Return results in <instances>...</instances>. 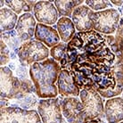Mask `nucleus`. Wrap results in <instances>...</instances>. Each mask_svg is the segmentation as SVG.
Instances as JSON below:
<instances>
[{
    "mask_svg": "<svg viewBox=\"0 0 123 123\" xmlns=\"http://www.w3.org/2000/svg\"><path fill=\"white\" fill-rule=\"evenodd\" d=\"M61 69L73 73L80 89L94 88L103 98L116 97L123 92V53L112 35L94 30L77 32L67 44Z\"/></svg>",
    "mask_w": 123,
    "mask_h": 123,
    "instance_id": "obj_1",
    "label": "nucleus"
},
{
    "mask_svg": "<svg viewBox=\"0 0 123 123\" xmlns=\"http://www.w3.org/2000/svg\"><path fill=\"white\" fill-rule=\"evenodd\" d=\"M18 16L8 7H4L0 10V31L1 33L12 31L16 27Z\"/></svg>",
    "mask_w": 123,
    "mask_h": 123,
    "instance_id": "obj_17",
    "label": "nucleus"
},
{
    "mask_svg": "<svg viewBox=\"0 0 123 123\" xmlns=\"http://www.w3.org/2000/svg\"><path fill=\"white\" fill-rule=\"evenodd\" d=\"M35 38L36 40L43 43L47 47H54L60 43V36L58 31L49 26V25L37 23L35 31Z\"/></svg>",
    "mask_w": 123,
    "mask_h": 123,
    "instance_id": "obj_15",
    "label": "nucleus"
},
{
    "mask_svg": "<svg viewBox=\"0 0 123 123\" xmlns=\"http://www.w3.org/2000/svg\"><path fill=\"white\" fill-rule=\"evenodd\" d=\"M122 95H123V92H122ZM122 98H123V97H122Z\"/></svg>",
    "mask_w": 123,
    "mask_h": 123,
    "instance_id": "obj_31",
    "label": "nucleus"
},
{
    "mask_svg": "<svg viewBox=\"0 0 123 123\" xmlns=\"http://www.w3.org/2000/svg\"><path fill=\"white\" fill-rule=\"evenodd\" d=\"M49 55L48 47L36 39L24 42L17 52L20 62L26 67L48 59Z\"/></svg>",
    "mask_w": 123,
    "mask_h": 123,
    "instance_id": "obj_4",
    "label": "nucleus"
},
{
    "mask_svg": "<svg viewBox=\"0 0 123 123\" xmlns=\"http://www.w3.org/2000/svg\"><path fill=\"white\" fill-rule=\"evenodd\" d=\"M111 5H114V6H123V0H120V1L111 0Z\"/></svg>",
    "mask_w": 123,
    "mask_h": 123,
    "instance_id": "obj_28",
    "label": "nucleus"
},
{
    "mask_svg": "<svg viewBox=\"0 0 123 123\" xmlns=\"http://www.w3.org/2000/svg\"><path fill=\"white\" fill-rule=\"evenodd\" d=\"M114 39H115V43L119 47V49L123 53V18H120Z\"/></svg>",
    "mask_w": 123,
    "mask_h": 123,
    "instance_id": "obj_25",
    "label": "nucleus"
},
{
    "mask_svg": "<svg viewBox=\"0 0 123 123\" xmlns=\"http://www.w3.org/2000/svg\"><path fill=\"white\" fill-rule=\"evenodd\" d=\"M36 27H37V23H36L35 17L31 13L27 12V13H23L19 17L15 31L20 38L24 43L31 40V37L35 35Z\"/></svg>",
    "mask_w": 123,
    "mask_h": 123,
    "instance_id": "obj_13",
    "label": "nucleus"
},
{
    "mask_svg": "<svg viewBox=\"0 0 123 123\" xmlns=\"http://www.w3.org/2000/svg\"><path fill=\"white\" fill-rule=\"evenodd\" d=\"M10 106V102L8 99L1 98V108H6Z\"/></svg>",
    "mask_w": 123,
    "mask_h": 123,
    "instance_id": "obj_27",
    "label": "nucleus"
},
{
    "mask_svg": "<svg viewBox=\"0 0 123 123\" xmlns=\"http://www.w3.org/2000/svg\"><path fill=\"white\" fill-rule=\"evenodd\" d=\"M120 123H123V120H122V121H120Z\"/></svg>",
    "mask_w": 123,
    "mask_h": 123,
    "instance_id": "obj_30",
    "label": "nucleus"
},
{
    "mask_svg": "<svg viewBox=\"0 0 123 123\" xmlns=\"http://www.w3.org/2000/svg\"><path fill=\"white\" fill-rule=\"evenodd\" d=\"M57 88L58 94L62 97H78L80 93V88L76 83L73 73L67 69H62L60 71L57 80Z\"/></svg>",
    "mask_w": 123,
    "mask_h": 123,
    "instance_id": "obj_11",
    "label": "nucleus"
},
{
    "mask_svg": "<svg viewBox=\"0 0 123 123\" xmlns=\"http://www.w3.org/2000/svg\"><path fill=\"white\" fill-rule=\"evenodd\" d=\"M83 123H109L106 120H103V119H95V120H86Z\"/></svg>",
    "mask_w": 123,
    "mask_h": 123,
    "instance_id": "obj_26",
    "label": "nucleus"
},
{
    "mask_svg": "<svg viewBox=\"0 0 123 123\" xmlns=\"http://www.w3.org/2000/svg\"><path fill=\"white\" fill-rule=\"evenodd\" d=\"M61 70L60 64L53 58L31 65L29 73L37 97L41 99L57 97V80Z\"/></svg>",
    "mask_w": 123,
    "mask_h": 123,
    "instance_id": "obj_2",
    "label": "nucleus"
},
{
    "mask_svg": "<svg viewBox=\"0 0 123 123\" xmlns=\"http://www.w3.org/2000/svg\"><path fill=\"white\" fill-rule=\"evenodd\" d=\"M0 123H42V120L36 110L8 106L1 108Z\"/></svg>",
    "mask_w": 123,
    "mask_h": 123,
    "instance_id": "obj_7",
    "label": "nucleus"
},
{
    "mask_svg": "<svg viewBox=\"0 0 123 123\" xmlns=\"http://www.w3.org/2000/svg\"><path fill=\"white\" fill-rule=\"evenodd\" d=\"M120 21V12L110 8L95 12L92 17L93 30L104 35H112L116 32Z\"/></svg>",
    "mask_w": 123,
    "mask_h": 123,
    "instance_id": "obj_6",
    "label": "nucleus"
},
{
    "mask_svg": "<svg viewBox=\"0 0 123 123\" xmlns=\"http://www.w3.org/2000/svg\"><path fill=\"white\" fill-rule=\"evenodd\" d=\"M0 47H1V60H0V65L3 67L6 65L8 62H10L11 56H10V50L9 47L7 46L3 40L1 39L0 41Z\"/></svg>",
    "mask_w": 123,
    "mask_h": 123,
    "instance_id": "obj_24",
    "label": "nucleus"
},
{
    "mask_svg": "<svg viewBox=\"0 0 123 123\" xmlns=\"http://www.w3.org/2000/svg\"><path fill=\"white\" fill-rule=\"evenodd\" d=\"M85 3H86V6H88L94 12L103 11L111 6V1H108V0H86L85 1Z\"/></svg>",
    "mask_w": 123,
    "mask_h": 123,
    "instance_id": "obj_23",
    "label": "nucleus"
},
{
    "mask_svg": "<svg viewBox=\"0 0 123 123\" xmlns=\"http://www.w3.org/2000/svg\"><path fill=\"white\" fill-rule=\"evenodd\" d=\"M95 12L87 6L82 5L74 9L71 21L73 22L76 31L78 32H86L93 30L92 17Z\"/></svg>",
    "mask_w": 123,
    "mask_h": 123,
    "instance_id": "obj_12",
    "label": "nucleus"
},
{
    "mask_svg": "<svg viewBox=\"0 0 123 123\" xmlns=\"http://www.w3.org/2000/svg\"><path fill=\"white\" fill-rule=\"evenodd\" d=\"M105 119L109 123H120L123 120V98H109L105 105Z\"/></svg>",
    "mask_w": 123,
    "mask_h": 123,
    "instance_id": "obj_14",
    "label": "nucleus"
},
{
    "mask_svg": "<svg viewBox=\"0 0 123 123\" xmlns=\"http://www.w3.org/2000/svg\"><path fill=\"white\" fill-rule=\"evenodd\" d=\"M1 73V98L17 100L31 94H36L32 80H20L13 75L12 71L7 66L0 69Z\"/></svg>",
    "mask_w": 123,
    "mask_h": 123,
    "instance_id": "obj_3",
    "label": "nucleus"
},
{
    "mask_svg": "<svg viewBox=\"0 0 123 123\" xmlns=\"http://www.w3.org/2000/svg\"><path fill=\"white\" fill-rule=\"evenodd\" d=\"M121 12H122V14H123V7H122V9H121Z\"/></svg>",
    "mask_w": 123,
    "mask_h": 123,
    "instance_id": "obj_29",
    "label": "nucleus"
},
{
    "mask_svg": "<svg viewBox=\"0 0 123 123\" xmlns=\"http://www.w3.org/2000/svg\"><path fill=\"white\" fill-rule=\"evenodd\" d=\"M34 17L39 23L53 25L58 22V11L52 1H37L33 8Z\"/></svg>",
    "mask_w": 123,
    "mask_h": 123,
    "instance_id": "obj_10",
    "label": "nucleus"
},
{
    "mask_svg": "<svg viewBox=\"0 0 123 123\" xmlns=\"http://www.w3.org/2000/svg\"><path fill=\"white\" fill-rule=\"evenodd\" d=\"M56 29L62 42L64 43H69L76 34L73 22L68 17H62L59 19L56 23Z\"/></svg>",
    "mask_w": 123,
    "mask_h": 123,
    "instance_id": "obj_16",
    "label": "nucleus"
},
{
    "mask_svg": "<svg viewBox=\"0 0 123 123\" xmlns=\"http://www.w3.org/2000/svg\"><path fill=\"white\" fill-rule=\"evenodd\" d=\"M55 6L58 11L59 14H61L62 17H71L74 9L80 6H82L85 1L83 0H78V1H61V0H55Z\"/></svg>",
    "mask_w": 123,
    "mask_h": 123,
    "instance_id": "obj_18",
    "label": "nucleus"
},
{
    "mask_svg": "<svg viewBox=\"0 0 123 123\" xmlns=\"http://www.w3.org/2000/svg\"><path fill=\"white\" fill-rule=\"evenodd\" d=\"M36 94H31V95L25 96L23 98L17 99L16 103L11 104L10 106H13V107H20L25 110H31L33 109L37 106V99L36 96Z\"/></svg>",
    "mask_w": 123,
    "mask_h": 123,
    "instance_id": "obj_21",
    "label": "nucleus"
},
{
    "mask_svg": "<svg viewBox=\"0 0 123 123\" xmlns=\"http://www.w3.org/2000/svg\"><path fill=\"white\" fill-rule=\"evenodd\" d=\"M62 112L68 123H83L85 112L80 99L75 96L59 97Z\"/></svg>",
    "mask_w": 123,
    "mask_h": 123,
    "instance_id": "obj_9",
    "label": "nucleus"
},
{
    "mask_svg": "<svg viewBox=\"0 0 123 123\" xmlns=\"http://www.w3.org/2000/svg\"><path fill=\"white\" fill-rule=\"evenodd\" d=\"M37 1H12V0H6V6L9 7L12 12H14L16 14H21L23 12L25 13L33 11L34 6Z\"/></svg>",
    "mask_w": 123,
    "mask_h": 123,
    "instance_id": "obj_19",
    "label": "nucleus"
},
{
    "mask_svg": "<svg viewBox=\"0 0 123 123\" xmlns=\"http://www.w3.org/2000/svg\"><path fill=\"white\" fill-rule=\"evenodd\" d=\"M80 101L82 103L86 120L103 119L105 116L104 99L96 90L91 87L80 89Z\"/></svg>",
    "mask_w": 123,
    "mask_h": 123,
    "instance_id": "obj_5",
    "label": "nucleus"
},
{
    "mask_svg": "<svg viewBox=\"0 0 123 123\" xmlns=\"http://www.w3.org/2000/svg\"><path fill=\"white\" fill-rule=\"evenodd\" d=\"M1 39L7 45V46L10 49L14 51V53L18 52L19 48L23 44L22 39L18 36L16 31H13V30L1 33Z\"/></svg>",
    "mask_w": 123,
    "mask_h": 123,
    "instance_id": "obj_20",
    "label": "nucleus"
},
{
    "mask_svg": "<svg viewBox=\"0 0 123 123\" xmlns=\"http://www.w3.org/2000/svg\"><path fill=\"white\" fill-rule=\"evenodd\" d=\"M37 112L42 123H66L59 98L41 99L38 101Z\"/></svg>",
    "mask_w": 123,
    "mask_h": 123,
    "instance_id": "obj_8",
    "label": "nucleus"
},
{
    "mask_svg": "<svg viewBox=\"0 0 123 123\" xmlns=\"http://www.w3.org/2000/svg\"><path fill=\"white\" fill-rule=\"evenodd\" d=\"M66 51H67V44L64 42H60L58 45H56L50 49V55L59 63L63 59Z\"/></svg>",
    "mask_w": 123,
    "mask_h": 123,
    "instance_id": "obj_22",
    "label": "nucleus"
}]
</instances>
